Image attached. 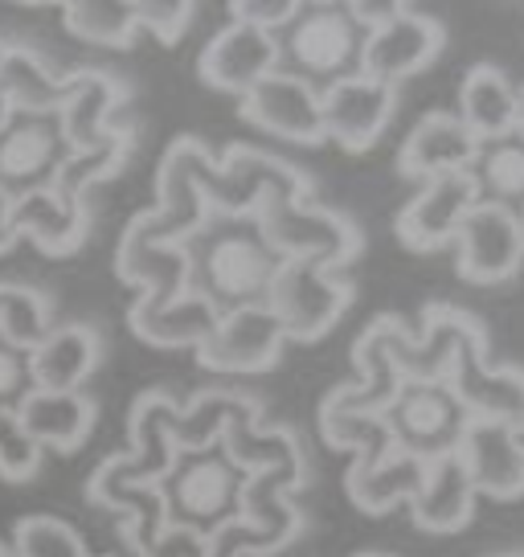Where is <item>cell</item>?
I'll return each instance as SVG.
<instances>
[{
  "label": "cell",
  "instance_id": "cell-41",
  "mask_svg": "<svg viewBox=\"0 0 524 557\" xmlns=\"http://www.w3.org/2000/svg\"><path fill=\"white\" fill-rule=\"evenodd\" d=\"M17 218H13V197L0 189V255H9L17 246Z\"/></svg>",
  "mask_w": 524,
  "mask_h": 557
},
{
  "label": "cell",
  "instance_id": "cell-5",
  "mask_svg": "<svg viewBox=\"0 0 524 557\" xmlns=\"http://www.w3.org/2000/svg\"><path fill=\"white\" fill-rule=\"evenodd\" d=\"M238 492H242V471L229 463L222 447L176 455L173 471L160 480L169 524L192 529L197 537H213L222 524L238 517Z\"/></svg>",
  "mask_w": 524,
  "mask_h": 557
},
{
  "label": "cell",
  "instance_id": "cell-2",
  "mask_svg": "<svg viewBox=\"0 0 524 557\" xmlns=\"http://www.w3.org/2000/svg\"><path fill=\"white\" fill-rule=\"evenodd\" d=\"M185 246L192 267V296L210 299L217 315L266 304V292L283 267V259L259 234L254 218H210L205 230Z\"/></svg>",
  "mask_w": 524,
  "mask_h": 557
},
{
  "label": "cell",
  "instance_id": "cell-11",
  "mask_svg": "<svg viewBox=\"0 0 524 557\" xmlns=\"http://www.w3.org/2000/svg\"><path fill=\"white\" fill-rule=\"evenodd\" d=\"M308 484V455H296L287 463L275 468H259L242 475V492H238V517L234 521L246 524L254 533L259 557L279 554L283 545L303 533V512H299L287 496Z\"/></svg>",
  "mask_w": 524,
  "mask_h": 557
},
{
  "label": "cell",
  "instance_id": "cell-17",
  "mask_svg": "<svg viewBox=\"0 0 524 557\" xmlns=\"http://www.w3.org/2000/svg\"><path fill=\"white\" fill-rule=\"evenodd\" d=\"M283 62V46L275 34H262L254 25L229 21L226 29L210 37V46L197 58V74L201 83L222 95H234L242 103L262 78H271Z\"/></svg>",
  "mask_w": 524,
  "mask_h": 557
},
{
  "label": "cell",
  "instance_id": "cell-29",
  "mask_svg": "<svg viewBox=\"0 0 524 557\" xmlns=\"http://www.w3.org/2000/svg\"><path fill=\"white\" fill-rule=\"evenodd\" d=\"M13 218L17 234L25 243H34L41 255H74L87 238V206L62 201L53 189H34L13 197Z\"/></svg>",
  "mask_w": 524,
  "mask_h": 557
},
{
  "label": "cell",
  "instance_id": "cell-24",
  "mask_svg": "<svg viewBox=\"0 0 524 557\" xmlns=\"http://www.w3.org/2000/svg\"><path fill=\"white\" fill-rule=\"evenodd\" d=\"M426 459L398 451V443H385L373 451H361L349 468V500L369 517H385L394 505H410L419 496Z\"/></svg>",
  "mask_w": 524,
  "mask_h": 557
},
{
  "label": "cell",
  "instance_id": "cell-16",
  "mask_svg": "<svg viewBox=\"0 0 524 557\" xmlns=\"http://www.w3.org/2000/svg\"><path fill=\"white\" fill-rule=\"evenodd\" d=\"M447 46V29L442 21H435L431 13H419L406 4L394 21H385L382 29L365 34L361 46V74L402 87L406 78L422 74L426 66H435V58Z\"/></svg>",
  "mask_w": 524,
  "mask_h": 557
},
{
  "label": "cell",
  "instance_id": "cell-19",
  "mask_svg": "<svg viewBox=\"0 0 524 557\" xmlns=\"http://www.w3.org/2000/svg\"><path fill=\"white\" fill-rule=\"evenodd\" d=\"M320 99H324V136L345 152H369L398 111V87L377 83L361 70L324 87Z\"/></svg>",
  "mask_w": 524,
  "mask_h": 557
},
{
  "label": "cell",
  "instance_id": "cell-37",
  "mask_svg": "<svg viewBox=\"0 0 524 557\" xmlns=\"http://www.w3.org/2000/svg\"><path fill=\"white\" fill-rule=\"evenodd\" d=\"M192 9L189 0H136V25L144 34H152L164 46H176L180 37L189 34L192 25Z\"/></svg>",
  "mask_w": 524,
  "mask_h": 557
},
{
  "label": "cell",
  "instance_id": "cell-44",
  "mask_svg": "<svg viewBox=\"0 0 524 557\" xmlns=\"http://www.w3.org/2000/svg\"><path fill=\"white\" fill-rule=\"evenodd\" d=\"M0 557H17V549H13V541H0Z\"/></svg>",
  "mask_w": 524,
  "mask_h": 557
},
{
  "label": "cell",
  "instance_id": "cell-40",
  "mask_svg": "<svg viewBox=\"0 0 524 557\" xmlns=\"http://www.w3.org/2000/svg\"><path fill=\"white\" fill-rule=\"evenodd\" d=\"M402 9H406V4H398V0H352V4H349L352 21H357L365 34L382 29L385 21H394Z\"/></svg>",
  "mask_w": 524,
  "mask_h": 557
},
{
  "label": "cell",
  "instance_id": "cell-32",
  "mask_svg": "<svg viewBox=\"0 0 524 557\" xmlns=\"http://www.w3.org/2000/svg\"><path fill=\"white\" fill-rule=\"evenodd\" d=\"M62 25L87 46L127 50L140 25H136V0H71L62 4Z\"/></svg>",
  "mask_w": 524,
  "mask_h": 557
},
{
  "label": "cell",
  "instance_id": "cell-25",
  "mask_svg": "<svg viewBox=\"0 0 524 557\" xmlns=\"http://www.w3.org/2000/svg\"><path fill=\"white\" fill-rule=\"evenodd\" d=\"M17 418L41 451L53 447V451L71 455L95 431L99 401L83 394V389H34L29 398L21 401Z\"/></svg>",
  "mask_w": 524,
  "mask_h": 557
},
{
  "label": "cell",
  "instance_id": "cell-48",
  "mask_svg": "<svg viewBox=\"0 0 524 557\" xmlns=\"http://www.w3.org/2000/svg\"><path fill=\"white\" fill-rule=\"evenodd\" d=\"M107 557H111V554H107Z\"/></svg>",
  "mask_w": 524,
  "mask_h": 557
},
{
  "label": "cell",
  "instance_id": "cell-47",
  "mask_svg": "<svg viewBox=\"0 0 524 557\" xmlns=\"http://www.w3.org/2000/svg\"><path fill=\"white\" fill-rule=\"evenodd\" d=\"M521 230H524V206H521Z\"/></svg>",
  "mask_w": 524,
  "mask_h": 557
},
{
  "label": "cell",
  "instance_id": "cell-26",
  "mask_svg": "<svg viewBox=\"0 0 524 557\" xmlns=\"http://www.w3.org/2000/svg\"><path fill=\"white\" fill-rule=\"evenodd\" d=\"M475 500H479V492L467 480L459 455L451 451L426 463L419 496L410 500V517H414L422 533H459V529L472 524Z\"/></svg>",
  "mask_w": 524,
  "mask_h": 557
},
{
  "label": "cell",
  "instance_id": "cell-42",
  "mask_svg": "<svg viewBox=\"0 0 524 557\" xmlns=\"http://www.w3.org/2000/svg\"><path fill=\"white\" fill-rule=\"evenodd\" d=\"M516 139L524 144V83L516 87Z\"/></svg>",
  "mask_w": 524,
  "mask_h": 557
},
{
  "label": "cell",
  "instance_id": "cell-6",
  "mask_svg": "<svg viewBox=\"0 0 524 557\" xmlns=\"http://www.w3.org/2000/svg\"><path fill=\"white\" fill-rule=\"evenodd\" d=\"M279 46L283 58H291V74L324 90L361 70L365 29L352 21L349 4H303Z\"/></svg>",
  "mask_w": 524,
  "mask_h": 557
},
{
  "label": "cell",
  "instance_id": "cell-39",
  "mask_svg": "<svg viewBox=\"0 0 524 557\" xmlns=\"http://www.w3.org/2000/svg\"><path fill=\"white\" fill-rule=\"evenodd\" d=\"M299 0H234L229 4V21H242V25H254L262 34H275L287 29L291 21L299 17Z\"/></svg>",
  "mask_w": 524,
  "mask_h": 557
},
{
  "label": "cell",
  "instance_id": "cell-34",
  "mask_svg": "<svg viewBox=\"0 0 524 557\" xmlns=\"http://www.w3.org/2000/svg\"><path fill=\"white\" fill-rule=\"evenodd\" d=\"M475 181L484 201H500V206H524V144L516 136L484 144V152L475 160Z\"/></svg>",
  "mask_w": 524,
  "mask_h": 557
},
{
  "label": "cell",
  "instance_id": "cell-22",
  "mask_svg": "<svg viewBox=\"0 0 524 557\" xmlns=\"http://www.w3.org/2000/svg\"><path fill=\"white\" fill-rule=\"evenodd\" d=\"M454 455L479 496H491V500L524 496V435L496 422H467Z\"/></svg>",
  "mask_w": 524,
  "mask_h": 557
},
{
  "label": "cell",
  "instance_id": "cell-15",
  "mask_svg": "<svg viewBox=\"0 0 524 557\" xmlns=\"http://www.w3.org/2000/svg\"><path fill=\"white\" fill-rule=\"evenodd\" d=\"M324 90L299 78L291 70H275L271 78H262L259 87L246 95L238 111L246 123L262 127L266 136L287 139V144H324Z\"/></svg>",
  "mask_w": 524,
  "mask_h": 557
},
{
  "label": "cell",
  "instance_id": "cell-23",
  "mask_svg": "<svg viewBox=\"0 0 524 557\" xmlns=\"http://www.w3.org/2000/svg\"><path fill=\"white\" fill-rule=\"evenodd\" d=\"M127 103L123 78L107 70H74L66 74V99L58 107V127L71 152H87L115 132V111Z\"/></svg>",
  "mask_w": 524,
  "mask_h": 557
},
{
  "label": "cell",
  "instance_id": "cell-9",
  "mask_svg": "<svg viewBox=\"0 0 524 557\" xmlns=\"http://www.w3.org/2000/svg\"><path fill=\"white\" fill-rule=\"evenodd\" d=\"M382 422L389 438L398 443V451L419 455L431 463V459L451 455L459 447L472 414L463 410L451 382H402Z\"/></svg>",
  "mask_w": 524,
  "mask_h": 557
},
{
  "label": "cell",
  "instance_id": "cell-3",
  "mask_svg": "<svg viewBox=\"0 0 524 557\" xmlns=\"http://www.w3.org/2000/svg\"><path fill=\"white\" fill-rule=\"evenodd\" d=\"M189 164L197 185L210 197L213 218H254L266 201H312V176L283 157L234 144L229 157H213L197 136H189Z\"/></svg>",
  "mask_w": 524,
  "mask_h": 557
},
{
  "label": "cell",
  "instance_id": "cell-21",
  "mask_svg": "<svg viewBox=\"0 0 524 557\" xmlns=\"http://www.w3.org/2000/svg\"><path fill=\"white\" fill-rule=\"evenodd\" d=\"M484 144L454 111H426L398 152V173L410 181H435V176L472 173Z\"/></svg>",
  "mask_w": 524,
  "mask_h": 557
},
{
  "label": "cell",
  "instance_id": "cell-45",
  "mask_svg": "<svg viewBox=\"0 0 524 557\" xmlns=\"http://www.w3.org/2000/svg\"><path fill=\"white\" fill-rule=\"evenodd\" d=\"M357 557H394V554H377V549H369V554H357Z\"/></svg>",
  "mask_w": 524,
  "mask_h": 557
},
{
  "label": "cell",
  "instance_id": "cell-10",
  "mask_svg": "<svg viewBox=\"0 0 524 557\" xmlns=\"http://www.w3.org/2000/svg\"><path fill=\"white\" fill-rule=\"evenodd\" d=\"M454 271L475 287H496L521 275L524 230L521 209L500 201H479L454 234Z\"/></svg>",
  "mask_w": 524,
  "mask_h": 557
},
{
  "label": "cell",
  "instance_id": "cell-20",
  "mask_svg": "<svg viewBox=\"0 0 524 557\" xmlns=\"http://www.w3.org/2000/svg\"><path fill=\"white\" fill-rule=\"evenodd\" d=\"M451 389L459 394L472 422H496L524 435V369L488 366V348H463L451 369Z\"/></svg>",
  "mask_w": 524,
  "mask_h": 557
},
{
  "label": "cell",
  "instance_id": "cell-4",
  "mask_svg": "<svg viewBox=\"0 0 524 557\" xmlns=\"http://www.w3.org/2000/svg\"><path fill=\"white\" fill-rule=\"evenodd\" d=\"M259 234L283 262H320V267H349L365 250V234L349 213L312 201H266L254 213Z\"/></svg>",
  "mask_w": 524,
  "mask_h": 557
},
{
  "label": "cell",
  "instance_id": "cell-31",
  "mask_svg": "<svg viewBox=\"0 0 524 557\" xmlns=\"http://www.w3.org/2000/svg\"><path fill=\"white\" fill-rule=\"evenodd\" d=\"M132 148H136V127H132V123H115V132H111L103 144H95L87 152H71V157L62 160L58 181H53V193H58L62 201L87 206L90 185H99V181L120 173L123 164H127V157H132Z\"/></svg>",
  "mask_w": 524,
  "mask_h": 557
},
{
  "label": "cell",
  "instance_id": "cell-27",
  "mask_svg": "<svg viewBox=\"0 0 524 557\" xmlns=\"http://www.w3.org/2000/svg\"><path fill=\"white\" fill-rule=\"evenodd\" d=\"M103 361V336L83 320L53 324V332L29 352L34 389H83Z\"/></svg>",
  "mask_w": 524,
  "mask_h": 557
},
{
  "label": "cell",
  "instance_id": "cell-12",
  "mask_svg": "<svg viewBox=\"0 0 524 557\" xmlns=\"http://www.w3.org/2000/svg\"><path fill=\"white\" fill-rule=\"evenodd\" d=\"M422 332H398L394 357L406 382H447L463 348H488V329L454 304H426Z\"/></svg>",
  "mask_w": 524,
  "mask_h": 557
},
{
  "label": "cell",
  "instance_id": "cell-43",
  "mask_svg": "<svg viewBox=\"0 0 524 557\" xmlns=\"http://www.w3.org/2000/svg\"><path fill=\"white\" fill-rule=\"evenodd\" d=\"M9 123H13V107H9V103H4V99H0V132H4Z\"/></svg>",
  "mask_w": 524,
  "mask_h": 557
},
{
  "label": "cell",
  "instance_id": "cell-8",
  "mask_svg": "<svg viewBox=\"0 0 524 557\" xmlns=\"http://www.w3.org/2000/svg\"><path fill=\"white\" fill-rule=\"evenodd\" d=\"M406 324L398 315H377L352 345V361H357V382L336 385L328 398L320 401V426L333 422H349V418H382L389 401L402 389V369L394 357V341Z\"/></svg>",
  "mask_w": 524,
  "mask_h": 557
},
{
  "label": "cell",
  "instance_id": "cell-14",
  "mask_svg": "<svg viewBox=\"0 0 524 557\" xmlns=\"http://www.w3.org/2000/svg\"><path fill=\"white\" fill-rule=\"evenodd\" d=\"M479 201H484V193H479L475 173H451V176H435V181H422V189L398 213L394 234H398V243L406 250H419V255L442 250V246L454 243L463 218Z\"/></svg>",
  "mask_w": 524,
  "mask_h": 557
},
{
  "label": "cell",
  "instance_id": "cell-33",
  "mask_svg": "<svg viewBox=\"0 0 524 557\" xmlns=\"http://www.w3.org/2000/svg\"><path fill=\"white\" fill-rule=\"evenodd\" d=\"M53 332V299L34 283H0V341L34 352Z\"/></svg>",
  "mask_w": 524,
  "mask_h": 557
},
{
  "label": "cell",
  "instance_id": "cell-7",
  "mask_svg": "<svg viewBox=\"0 0 524 557\" xmlns=\"http://www.w3.org/2000/svg\"><path fill=\"white\" fill-rule=\"evenodd\" d=\"M352 299H357L352 278H345L333 267L283 262L271 292H266V308L283 324L287 341L312 345V341L328 336L340 324V315L352 308Z\"/></svg>",
  "mask_w": 524,
  "mask_h": 557
},
{
  "label": "cell",
  "instance_id": "cell-36",
  "mask_svg": "<svg viewBox=\"0 0 524 557\" xmlns=\"http://www.w3.org/2000/svg\"><path fill=\"white\" fill-rule=\"evenodd\" d=\"M41 468V447L21 426L17 410H0V480L25 484Z\"/></svg>",
  "mask_w": 524,
  "mask_h": 557
},
{
  "label": "cell",
  "instance_id": "cell-18",
  "mask_svg": "<svg viewBox=\"0 0 524 557\" xmlns=\"http://www.w3.org/2000/svg\"><path fill=\"white\" fill-rule=\"evenodd\" d=\"M71 157L58 115H13L0 132V189L9 197L53 189L62 160Z\"/></svg>",
  "mask_w": 524,
  "mask_h": 557
},
{
  "label": "cell",
  "instance_id": "cell-38",
  "mask_svg": "<svg viewBox=\"0 0 524 557\" xmlns=\"http://www.w3.org/2000/svg\"><path fill=\"white\" fill-rule=\"evenodd\" d=\"M34 394L29 352L0 341V410H21V401Z\"/></svg>",
  "mask_w": 524,
  "mask_h": 557
},
{
  "label": "cell",
  "instance_id": "cell-30",
  "mask_svg": "<svg viewBox=\"0 0 524 557\" xmlns=\"http://www.w3.org/2000/svg\"><path fill=\"white\" fill-rule=\"evenodd\" d=\"M454 115L472 127L479 144H496V139L516 136V83L500 66L479 62V66L463 74L459 111Z\"/></svg>",
  "mask_w": 524,
  "mask_h": 557
},
{
  "label": "cell",
  "instance_id": "cell-35",
  "mask_svg": "<svg viewBox=\"0 0 524 557\" xmlns=\"http://www.w3.org/2000/svg\"><path fill=\"white\" fill-rule=\"evenodd\" d=\"M13 549L17 557H90L83 533L62 517H21L13 529Z\"/></svg>",
  "mask_w": 524,
  "mask_h": 557
},
{
  "label": "cell",
  "instance_id": "cell-13",
  "mask_svg": "<svg viewBox=\"0 0 524 557\" xmlns=\"http://www.w3.org/2000/svg\"><path fill=\"white\" fill-rule=\"evenodd\" d=\"M283 345H287V332L275 320V312L266 304H254V308H234L217 315V329L197 348V361L210 373L250 377V373H266L279 366Z\"/></svg>",
  "mask_w": 524,
  "mask_h": 557
},
{
  "label": "cell",
  "instance_id": "cell-28",
  "mask_svg": "<svg viewBox=\"0 0 524 557\" xmlns=\"http://www.w3.org/2000/svg\"><path fill=\"white\" fill-rule=\"evenodd\" d=\"M0 99L13 107V115H58L66 99V74H53L25 41L0 37Z\"/></svg>",
  "mask_w": 524,
  "mask_h": 557
},
{
  "label": "cell",
  "instance_id": "cell-1",
  "mask_svg": "<svg viewBox=\"0 0 524 557\" xmlns=\"http://www.w3.org/2000/svg\"><path fill=\"white\" fill-rule=\"evenodd\" d=\"M115 275L140 287L132 308V332L152 348H201L217 329V308L192 296L189 246L160 234L157 209L136 213L115 250Z\"/></svg>",
  "mask_w": 524,
  "mask_h": 557
},
{
  "label": "cell",
  "instance_id": "cell-46",
  "mask_svg": "<svg viewBox=\"0 0 524 557\" xmlns=\"http://www.w3.org/2000/svg\"><path fill=\"white\" fill-rule=\"evenodd\" d=\"M488 557H524V549H516V554H488Z\"/></svg>",
  "mask_w": 524,
  "mask_h": 557
}]
</instances>
